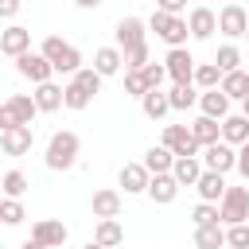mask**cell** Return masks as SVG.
<instances>
[{
  "instance_id": "obj_1",
  "label": "cell",
  "mask_w": 249,
  "mask_h": 249,
  "mask_svg": "<svg viewBox=\"0 0 249 249\" xmlns=\"http://www.w3.org/2000/svg\"><path fill=\"white\" fill-rule=\"evenodd\" d=\"M78 148H82V140H78V132H70V128H62V132H54V136L47 140V152H43V163H47L51 171H66V167H74V163H78Z\"/></svg>"
},
{
  "instance_id": "obj_2",
  "label": "cell",
  "mask_w": 249,
  "mask_h": 249,
  "mask_svg": "<svg viewBox=\"0 0 249 249\" xmlns=\"http://www.w3.org/2000/svg\"><path fill=\"white\" fill-rule=\"evenodd\" d=\"M51 62H54V74H78L82 70V51L74 47V43H66V39H58V35H47L43 39V47H39Z\"/></svg>"
},
{
  "instance_id": "obj_3",
  "label": "cell",
  "mask_w": 249,
  "mask_h": 249,
  "mask_svg": "<svg viewBox=\"0 0 249 249\" xmlns=\"http://www.w3.org/2000/svg\"><path fill=\"white\" fill-rule=\"evenodd\" d=\"M148 31H156L167 47H187V35H191V23L183 16H171V12H152L148 16Z\"/></svg>"
},
{
  "instance_id": "obj_4",
  "label": "cell",
  "mask_w": 249,
  "mask_h": 249,
  "mask_svg": "<svg viewBox=\"0 0 249 249\" xmlns=\"http://www.w3.org/2000/svg\"><path fill=\"white\" fill-rule=\"evenodd\" d=\"M35 113H43V109H39V101H35V93H31V97H27V93H12V97L0 105V128L31 124V121H35Z\"/></svg>"
},
{
  "instance_id": "obj_5",
  "label": "cell",
  "mask_w": 249,
  "mask_h": 249,
  "mask_svg": "<svg viewBox=\"0 0 249 249\" xmlns=\"http://www.w3.org/2000/svg\"><path fill=\"white\" fill-rule=\"evenodd\" d=\"M222 226H237V222H249V187H226L222 202Z\"/></svg>"
},
{
  "instance_id": "obj_6",
  "label": "cell",
  "mask_w": 249,
  "mask_h": 249,
  "mask_svg": "<svg viewBox=\"0 0 249 249\" xmlns=\"http://www.w3.org/2000/svg\"><path fill=\"white\" fill-rule=\"evenodd\" d=\"M163 66H167V74H171V82H175V86L195 82V70H198L195 54H191L187 47H171V51H167V58H163Z\"/></svg>"
},
{
  "instance_id": "obj_7",
  "label": "cell",
  "mask_w": 249,
  "mask_h": 249,
  "mask_svg": "<svg viewBox=\"0 0 249 249\" xmlns=\"http://www.w3.org/2000/svg\"><path fill=\"white\" fill-rule=\"evenodd\" d=\"M160 144H167L175 156H198L202 152V144L195 140L191 124H163V140Z\"/></svg>"
},
{
  "instance_id": "obj_8",
  "label": "cell",
  "mask_w": 249,
  "mask_h": 249,
  "mask_svg": "<svg viewBox=\"0 0 249 249\" xmlns=\"http://www.w3.org/2000/svg\"><path fill=\"white\" fill-rule=\"evenodd\" d=\"M16 70L39 86V82H51V74H54V62H51L43 51H27V54H19V58H16Z\"/></svg>"
},
{
  "instance_id": "obj_9",
  "label": "cell",
  "mask_w": 249,
  "mask_h": 249,
  "mask_svg": "<svg viewBox=\"0 0 249 249\" xmlns=\"http://www.w3.org/2000/svg\"><path fill=\"white\" fill-rule=\"evenodd\" d=\"M202 163L210 167V171H237V148L230 144V140H218V144H206L202 148Z\"/></svg>"
},
{
  "instance_id": "obj_10",
  "label": "cell",
  "mask_w": 249,
  "mask_h": 249,
  "mask_svg": "<svg viewBox=\"0 0 249 249\" xmlns=\"http://www.w3.org/2000/svg\"><path fill=\"white\" fill-rule=\"evenodd\" d=\"M218 31H222L226 39H245V31H249V12H245L241 4H226V8L218 12Z\"/></svg>"
},
{
  "instance_id": "obj_11",
  "label": "cell",
  "mask_w": 249,
  "mask_h": 249,
  "mask_svg": "<svg viewBox=\"0 0 249 249\" xmlns=\"http://www.w3.org/2000/svg\"><path fill=\"white\" fill-rule=\"evenodd\" d=\"M31 140H35V132H31V124H16V128H0V148H4V156H23V152H31Z\"/></svg>"
},
{
  "instance_id": "obj_12",
  "label": "cell",
  "mask_w": 249,
  "mask_h": 249,
  "mask_svg": "<svg viewBox=\"0 0 249 249\" xmlns=\"http://www.w3.org/2000/svg\"><path fill=\"white\" fill-rule=\"evenodd\" d=\"M117 183L124 187V195H148L152 171L144 167V160H140V163H124V167H121V175H117Z\"/></svg>"
},
{
  "instance_id": "obj_13",
  "label": "cell",
  "mask_w": 249,
  "mask_h": 249,
  "mask_svg": "<svg viewBox=\"0 0 249 249\" xmlns=\"http://www.w3.org/2000/svg\"><path fill=\"white\" fill-rule=\"evenodd\" d=\"M0 51H4L8 58L27 54V51H31V31H27V27H19V23L4 27V31H0Z\"/></svg>"
},
{
  "instance_id": "obj_14",
  "label": "cell",
  "mask_w": 249,
  "mask_h": 249,
  "mask_svg": "<svg viewBox=\"0 0 249 249\" xmlns=\"http://www.w3.org/2000/svg\"><path fill=\"white\" fill-rule=\"evenodd\" d=\"M31 237H35V241H43V245H51V249H58V245H66L70 230H66L58 218H39V222L31 226Z\"/></svg>"
},
{
  "instance_id": "obj_15",
  "label": "cell",
  "mask_w": 249,
  "mask_h": 249,
  "mask_svg": "<svg viewBox=\"0 0 249 249\" xmlns=\"http://www.w3.org/2000/svg\"><path fill=\"white\" fill-rule=\"evenodd\" d=\"M144 31H148V23H144L140 16H124L113 35H117V47L128 51V47H140V43H144Z\"/></svg>"
},
{
  "instance_id": "obj_16",
  "label": "cell",
  "mask_w": 249,
  "mask_h": 249,
  "mask_svg": "<svg viewBox=\"0 0 249 249\" xmlns=\"http://www.w3.org/2000/svg\"><path fill=\"white\" fill-rule=\"evenodd\" d=\"M93 70H97L101 78L121 74V70H124V51H121V47H97V51H93Z\"/></svg>"
},
{
  "instance_id": "obj_17",
  "label": "cell",
  "mask_w": 249,
  "mask_h": 249,
  "mask_svg": "<svg viewBox=\"0 0 249 249\" xmlns=\"http://www.w3.org/2000/svg\"><path fill=\"white\" fill-rule=\"evenodd\" d=\"M179 187H183V183H179L171 171H163V175H152V183H148V198H152V202H160V206H167V202H175Z\"/></svg>"
},
{
  "instance_id": "obj_18",
  "label": "cell",
  "mask_w": 249,
  "mask_h": 249,
  "mask_svg": "<svg viewBox=\"0 0 249 249\" xmlns=\"http://www.w3.org/2000/svg\"><path fill=\"white\" fill-rule=\"evenodd\" d=\"M89 210H93V218H121V191H113V187L93 191Z\"/></svg>"
},
{
  "instance_id": "obj_19",
  "label": "cell",
  "mask_w": 249,
  "mask_h": 249,
  "mask_svg": "<svg viewBox=\"0 0 249 249\" xmlns=\"http://www.w3.org/2000/svg\"><path fill=\"white\" fill-rule=\"evenodd\" d=\"M35 101H39L43 113H58V109L66 105V86H58V82H39V86H35Z\"/></svg>"
},
{
  "instance_id": "obj_20",
  "label": "cell",
  "mask_w": 249,
  "mask_h": 249,
  "mask_svg": "<svg viewBox=\"0 0 249 249\" xmlns=\"http://www.w3.org/2000/svg\"><path fill=\"white\" fill-rule=\"evenodd\" d=\"M198 109L206 113V117H218V121H226L230 117V93L218 86V89H202L198 93Z\"/></svg>"
},
{
  "instance_id": "obj_21",
  "label": "cell",
  "mask_w": 249,
  "mask_h": 249,
  "mask_svg": "<svg viewBox=\"0 0 249 249\" xmlns=\"http://www.w3.org/2000/svg\"><path fill=\"white\" fill-rule=\"evenodd\" d=\"M202 171H206L202 156H175V167H171V175H175L183 187H195V183L202 179Z\"/></svg>"
},
{
  "instance_id": "obj_22",
  "label": "cell",
  "mask_w": 249,
  "mask_h": 249,
  "mask_svg": "<svg viewBox=\"0 0 249 249\" xmlns=\"http://www.w3.org/2000/svg\"><path fill=\"white\" fill-rule=\"evenodd\" d=\"M187 23H191V39H210V35L218 31V12H210V8H191Z\"/></svg>"
},
{
  "instance_id": "obj_23",
  "label": "cell",
  "mask_w": 249,
  "mask_h": 249,
  "mask_svg": "<svg viewBox=\"0 0 249 249\" xmlns=\"http://www.w3.org/2000/svg\"><path fill=\"white\" fill-rule=\"evenodd\" d=\"M195 191H198V198L202 202H222V195H226V175L222 171H202V179L195 183Z\"/></svg>"
},
{
  "instance_id": "obj_24",
  "label": "cell",
  "mask_w": 249,
  "mask_h": 249,
  "mask_svg": "<svg viewBox=\"0 0 249 249\" xmlns=\"http://www.w3.org/2000/svg\"><path fill=\"white\" fill-rule=\"evenodd\" d=\"M191 132H195V140L206 148V144H218L222 140V121L218 117H206V113H198L195 121H191Z\"/></svg>"
},
{
  "instance_id": "obj_25",
  "label": "cell",
  "mask_w": 249,
  "mask_h": 249,
  "mask_svg": "<svg viewBox=\"0 0 249 249\" xmlns=\"http://www.w3.org/2000/svg\"><path fill=\"white\" fill-rule=\"evenodd\" d=\"M140 109H144L148 121H163V117L171 113V97H167L163 89H148V93L140 97Z\"/></svg>"
},
{
  "instance_id": "obj_26",
  "label": "cell",
  "mask_w": 249,
  "mask_h": 249,
  "mask_svg": "<svg viewBox=\"0 0 249 249\" xmlns=\"http://www.w3.org/2000/svg\"><path fill=\"white\" fill-rule=\"evenodd\" d=\"M93 241H97V245H105V249H117V245L124 241L121 222H117V218H97V226H93Z\"/></svg>"
},
{
  "instance_id": "obj_27",
  "label": "cell",
  "mask_w": 249,
  "mask_h": 249,
  "mask_svg": "<svg viewBox=\"0 0 249 249\" xmlns=\"http://www.w3.org/2000/svg\"><path fill=\"white\" fill-rule=\"evenodd\" d=\"M222 140H230L233 148H241V144L249 140V117H245V113H230V117L222 121Z\"/></svg>"
},
{
  "instance_id": "obj_28",
  "label": "cell",
  "mask_w": 249,
  "mask_h": 249,
  "mask_svg": "<svg viewBox=\"0 0 249 249\" xmlns=\"http://www.w3.org/2000/svg\"><path fill=\"white\" fill-rule=\"evenodd\" d=\"M144 167H148L152 175H163V171H171V167H175V152H171L167 144H156V148H148V152H144Z\"/></svg>"
},
{
  "instance_id": "obj_29",
  "label": "cell",
  "mask_w": 249,
  "mask_h": 249,
  "mask_svg": "<svg viewBox=\"0 0 249 249\" xmlns=\"http://www.w3.org/2000/svg\"><path fill=\"white\" fill-rule=\"evenodd\" d=\"M195 245L198 249H222L226 245V226L214 222V226H195Z\"/></svg>"
},
{
  "instance_id": "obj_30",
  "label": "cell",
  "mask_w": 249,
  "mask_h": 249,
  "mask_svg": "<svg viewBox=\"0 0 249 249\" xmlns=\"http://www.w3.org/2000/svg\"><path fill=\"white\" fill-rule=\"evenodd\" d=\"M222 89L230 93V101H245V97H249V74H245V70L222 74Z\"/></svg>"
},
{
  "instance_id": "obj_31",
  "label": "cell",
  "mask_w": 249,
  "mask_h": 249,
  "mask_svg": "<svg viewBox=\"0 0 249 249\" xmlns=\"http://www.w3.org/2000/svg\"><path fill=\"white\" fill-rule=\"evenodd\" d=\"M167 97H171V109H195L198 105V93H195V82H187V86H175L171 82V89H167Z\"/></svg>"
},
{
  "instance_id": "obj_32",
  "label": "cell",
  "mask_w": 249,
  "mask_h": 249,
  "mask_svg": "<svg viewBox=\"0 0 249 249\" xmlns=\"http://www.w3.org/2000/svg\"><path fill=\"white\" fill-rule=\"evenodd\" d=\"M195 86H198V89H218V86H222V66H218V62H198Z\"/></svg>"
},
{
  "instance_id": "obj_33",
  "label": "cell",
  "mask_w": 249,
  "mask_h": 249,
  "mask_svg": "<svg viewBox=\"0 0 249 249\" xmlns=\"http://www.w3.org/2000/svg\"><path fill=\"white\" fill-rule=\"evenodd\" d=\"M214 62L222 66V74H230V70H241V51H237L233 43H222V47H218V54H214Z\"/></svg>"
},
{
  "instance_id": "obj_34",
  "label": "cell",
  "mask_w": 249,
  "mask_h": 249,
  "mask_svg": "<svg viewBox=\"0 0 249 249\" xmlns=\"http://www.w3.org/2000/svg\"><path fill=\"white\" fill-rule=\"evenodd\" d=\"M191 222H195V226H214V222H222L218 202H198V206L191 210Z\"/></svg>"
},
{
  "instance_id": "obj_35",
  "label": "cell",
  "mask_w": 249,
  "mask_h": 249,
  "mask_svg": "<svg viewBox=\"0 0 249 249\" xmlns=\"http://www.w3.org/2000/svg\"><path fill=\"white\" fill-rule=\"evenodd\" d=\"M74 82H78V86H82L86 93H93V97H97V93H101V82H105V78H101V74H97L93 66H82V70L74 74Z\"/></svg>"
},
{
  "instance_id": "obj_36",
  "label": "cell",
  "mask_w": 249,
  "mask_h": 249,
  "mask_svg": "<svg viewBox=\"0 0 249 249\" xmlns=\"http://www.w3.org/2000/svg\"><path fill=\"white\" fill-rule=\"evenodd\" d=\"M152 86H148V78H144V70H124V93L128 97H144Z\"/></svg>"
},
{
  "instance_id": "obj_37",
  "label": "cell",
  "mask_w": 249,
  "mask_h": 249,
  "mask_svg": "<svg viewBox=\"0 0 249 249\" xmlns=\"http://www.w3.org/2000/svg\"><path fill=\"white\" fill-rule=\"evenodd\" d=\"M89 101H93V93H86V89L70 78V82H66V109H74V113H78V109H86Z\"/></svg>"
},
{
  "instance_id": "obj_38",
  "label": "cell",
  "mask_w": 249,
  "mask_h": 249,
  "mask_svg": "<svg viewBox=\"0 0 249 249\" xmlns=\"http://www.w3.org/2000/svg\"><path fill=\"white\" fill-rule=\"evenodd\" d=\"M23 191H27V175H23L19 167L4 171V195H8V198H19Z\"/></svg>"
},
{
  "instance_id": "obj_39",
  "label": "cell",
  "mask_w": 249,
  "mask_h": 249,
  "mask_svg": "<svg viewBox=\"0 0 249 249\" xmlns=\"http://www.w3.org/2000/svg\"><path fill=\"white\" fill-rule=\"evenodd\" d=\"M0 218H4V226H19L27 214H23V202L19 198H4L0 202Z\"/></svg>"
},
{
  "instance_id": "obj_40",
  "label": "cell",
  "mask_w": 249,
  "mask_h": 249,
  "mask_svg": "<svg viewBox=\"0 0 249 249\" xmlns=\"http://www.w3.org/2000/svg\"><path fill=\"white\" fill-rule=\"evenodd\" d=\"M226 245H230V249H249V222L226 226Z\"/></svg>"
},
{
  "instance_id": "obj_41",
  "label": "cell",
  "mask_w": 249,
  "mask_h": 249,
  "mask_svg": "<svg viewBox=\"0 0 249 249\" xmlns=\"http://www.w3.org/2000/svg\"><path fill=\"white\" fill-rule=\"evenodd\" d=\"M152 58H148V43H140V47H128L124 51V70H144Z\"/></svg>"
},
{
  "instance_id": "obj_42",
  "label": "cell",
  "mask_w": 249,
  "mask_h": 249,
  "mask_svg": "<svg viewBox=\"0 0 249 249\" xmlns=\"http://www.w3.org/2000/svg\"><path fill=\"white\" fill-rule=\"evenodd\" d=\"M144 78H148V86H152V89H160L171 74H167V66H163V62H148V66H144Z\"/></svg>"
},
{
  "instance_id": "obj_43",
  "label": "cell",
  "mask_w": 249,
  "mask_h": 249,
  "mask_svg": "<svg viewBox=\"0 0 249 249\" xmlns=\"http://www.w3.org/2000/svg\"><path fill=\"white\" fill-rule=\"evenodd\" d=\"M160 12H171V16H183L187 12V0H156Z\"/></svg>"
},
{
  "instance_id": "obj_44",
  "label": "cell",
  "mask_w": 249,
  "mask_h": 249,
  "mask_svg": "<svg viewBox=\"0 0 249 249\" xmlns=\"http://www.w3.org/2000/svg\"><path fill=\"white\" fill-rule=\"evenodd\" d=\"M237 171H241V179H249V140L237 148Z\"/></svg>"
},
{
  "instance_id": "obj_45",
  "label": "cell",
  "mask_w": 249,
  "mask_h": 249,
  "mask_svg": "<svg viewBox=\"0 0 249 249\" xmlns=\"http://www.w3.org/2000/svg\"><path fill=\"white\" fill-rule=\"evenodd\" d=\"M16 12H19V0H0V16L4 19H12Z\"/></svg>"
},
{
  "instance_id": "obj_46",
  "label": "cell",
  "mask_w": 249,
  "mask_h": 249,
  "mask_svg": "<svg viewBox=\"0 0 249 249\" xmlns=\"http://www.w3.org/2000/svg\"><path fill=\"white\" fill-rule=\"evenodd\" d=\"M74 4H78V8H86V12H89V8H101V4H105V0H74Z\"/></svg>"
},
{
  "instance_id": "obj_47",
  "label": "cell",
  "mask_w": 249,
  "mask_h": 249,
  "mask_svg": "<svg viewBox=\"0 0 249 249\" xmlns=\"http://www.w3.org/2000/svg\"><path fill=\"white\" fill-rule=\"evenodd\" d=\"M19 249H51V245H43V241H35V237H27V241H23Z\"/></svg>"
},
{
  "instance_id": "obj_48",
  "label": "cell",
  "mask_w": 249,
  "mask_h": 249,
  "mask_svg": "<svg viewBox=\"0 0 249 249\" xmlns=\"http://www.w3.org/2000/svg\"><path fill=\"white\" fill-rule=\"evenodd\" d=\"M241 113H245V117H249V97H245V101H241Z\"/></svg>"
},
{
  "instance_id": "obj_49",
  "label": "cell",
  "mask_w": 249,
  "mask_h": 249,
  "mask_svg": "<svg viewBox=\"0 0 249 249\" xmlns=\"http://www.w3.org/2000/svg\"><path fill=\"white\" fill-rule=\"evenodd\" d=\"M86 249H105V245H97V241H89V245H86Z\"/></svg>"
},
{
  "instance_id": "obj_50",
  "label": "cell",
  "mask_w": 249,
  "mask_h": 249,
  "mask_svg": "<svg viewBox=\"0 0 249 249\" xmlns=\"http://www.w3.org/2000/svg\"><path fill=\"white\" fill-rule=\"evenodd\" d=\"M245 43H249V31H245Z\"/></svg>"
}]
</instances>
